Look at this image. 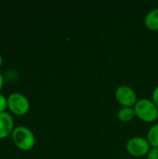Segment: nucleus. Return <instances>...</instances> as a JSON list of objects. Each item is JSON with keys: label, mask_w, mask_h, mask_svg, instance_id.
<instances>
[{"label": "nucleus", "mask_w": 158, "mask_h": 159, "mask_svg": "<svg viewBox=\"0 0 158 159\" xmlns=\"http://www.w3.org/2000/svg\"><path fill=\"white\" fill-rule=\"evenodd\" d=\"M133 109L136 116L146 123L155 122L158 118V108L152 100L141 99L136 102Z\"/></svg>", "instance_id": "obj_1"}, {"label": "nucleus", "mask_w": 158, "mask_h": 159, "mask_svg": "<svg viewBox=\"0 0 158 159\" xmlns=\"http://www.w3.org/2000/svg\"><path fill=\"white\" fill-rule=\"evenodd\" d=\"M12 141L14 144L22 151L31 150L35 144L34 133L26 127L20 126L14 129L12 132Z\"/></svg>", "instance_id": "obj_2"}, {"label": "nucleus", "mask_w": 158, "mask_h": 159, "mask_svg": "<svg viewBox=\"0 0 158 159\" xmlns=\"http://www.w3.org/2000/svg\"><path fill=\"white\" fill-rule=\"evenodd\" d=\"M151 145L147 139L142 137H133L127 143L126 149L128 153L136 157H142L147 156L151 149Z\"/></svg>", "instance_id": "obj_3"}, {"label": "nucleus", "mask_w": 158, "mask_h": 159, "mask_svg": "<svg viewBox=\"0 0 158 159\" xmlns=\"http://www.w3.org/2000/svg\"><path fill=\"white\" fill-rule=\"evenodd\" d=\"M7 106L9 110L17 116H24L29 112V100L20 93H12L7 98Z\"/></svg>", "instance_id": "obj_4"}, {"label": "nucleus", "mask_w": 158, "mask_h": 159, "mask_svg": "<svg viewBox=\"0 0 158 159\" xmlns=\"http://www.w3.org/2000/svg\"><path fill=\"white\" fill-rule=\"evenodd\" d=\"M115 99L123 107H133L137 101L135 90L129 86H120L115 90Z\"/></svg>", "instance_id": "obj_5"}, {"label": "nucleus", "mask_w": 158, "mask_h": 159, "mask_svg": "<svg viewBox=\"0 0 158 159\" xmlns=\"http://www.w3.org/2000/svg\"><path fill=\"white\" fill-rule=\"evenodd\" d=\"M14 130V120L12 116L7 113H0V139L7 138Z\"/></svg>", "instance_id": "obj_6"}, {"label": "nucleus", "mask_w": 158, "mask_h": 159, "mask_svg": "<svg viewBox=\"0 0 158 159\" xmlns=\"http://www.w3.org/2000/svg\"><path fill=\"white\" fill-rule=\"evenodd\" d=\"M144 23L146 27L151 31L158 30V7L150 10L144 19Z\"/></svg>", "instance_id": "obj_7"}, {"label": "nucleus", "mask_w": 158, "mask_h": 159, "mask_svg": "<svg viewBox=\"0 0 158 159\" xmlns=\"http://www.w3.org/2000/svg\"><path fill=\"white\" fill-rule=\"evenodd\" d=\"M135 112L132 107H122L117 112V117L122 122H129L135 116Z\"/></svg>", "instance_id": "obj_8"}, {"label": "nucleus", "mask_w": 158, "mask_h": 159, "mask_svg": "<svg viewBox=\"0 0 158 159\" xmlns=\"http://www.w3.org/2000/svg\"><path fill=\"white\" fill-rule=\"evenodd\" d=\"M147 140L151 147L158 148V123L150 128L147 133Z\"/></svg>", "instance_id": "obj_9"}, {"label": "nucleus", "mask_w": 158, "mask_h": 159, "mask_svg": "<svg viewBox=\"0 0 158 159\" xmlns=\"http://www.w3.org/2000/svg\"><path fill=\"white\" fill-rule=\"evenodd\" d=\"M7 106V99H6V97L0 93V113H4L6 111Z\"/></svg>", "instance_id": "obj_10"}, {"label": "nucleus", "mask_w": 158, "mask_h": 159, "mask_svg": "<svg viewBox=\"0 0 158 159\" xmlns=\"http://www.w3.org/2000/svg\"><path fill=\"white\" fill-rule=\"evenodd\" d=\"M146 157L147 159H158V148L152 147Z\"/></svg>", "instance_id": "obj_11"}, {"label": "nucleus", "mask_w": 158, "mask_h": 159, "mask_svg": "<svg viewBox=\"0 0 158 159\" xmlns=\"http://www.w3.org/2000/svg\"><path fill=\"white\" fill-rule=\"evenodd\" d=\"M152 101L154 102V103L156 105V107L158 108V86L155 88L153 94H152Z\"/></svg>", "instance_id": "obj_12"}, {"label": "nucleus", "mask_w": 158, "mask_h": 159, "mask_svg": "<svg viewBox=\"0 0 158 159\" xmlns=\"http://www.w3.org/2000/svg\"><path fill=\"white\" fill-rule=\"evenodd\" d=\"M3 83H4L3 75H2L1 73H0V90H1V89H2V87H3Z\"/></svg>", "instance_id": "obj_13"}, {"label": "nucleus", "mask_w": 158, "mask_h": 159, "mask_svg": "<svg viewBox=\"0 0 158 159\" xmlns=\"http://www.w3.org/2000/svg\"><path fill=\"white\" fill-rule=\"evenodd\" d=\"M1 65H2V55L0 53V67H1Z\"/></svg>", "instance_id": "obj_14"}]
</instances>
